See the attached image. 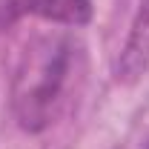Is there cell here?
<instances>
[{
	"label": "cell",
	"mask_w": 149,
	"mask_h": 149,
	"mask_svg": "<svg viewBox=\"0 0 149 149\" xmlns=\"http://www.w3.org/2000/svg\"><path fill=\"white\" fill-rule=\"evenodd\" d=\"M86 72V49L69 32L37 35L12 77V112L23 132L49 129L69 109Z\"/></svg>",
	"instance_id": "1"
},
{
	"label": "cell",
	"mask_w": 149,
	"mask_h": 149,
	"mask_svg": "<svg viewBox=\"0 0 149 149\" xmlns=\"http://www.w3.org/2000/svg\"><path fill=\"white\" fill-rule=\"evenodd\" d=\"M146 69H149V0H141L115 72H118V80L132 83L141 74H146Z\"/></svg>",
	"instance_id": "2"
},
{
	"label": "cell",
	"mask_w": 149,
	"mask_h": 149,
	"mask_svg": "<svg viewBox=\"0 0 149 149\" xmlns=\"http://www.w3.org/2000/svg\"><path fill=\"white\" fill-rule=\"evenodd\" d=\"M92 0H17L15 12L35 15L57 26H86L92 20Z\"/></svg>",
	"instance_id": "3"
},
{
	"label": "cell",
	"mask_w": 149,
	"mask_h": 149,
	"mask_svg": "<svg viewBox=\"0 0 149 149\" xmlns=\"http://www.w3.org/2000/svg\"><path fill=\"white\" fill-rule=\"evenodd\" d=\"M141 149H149V135H146V141H143V146H141Z\"/></svg>",
	"instance_id": "4"
}]
</instances>
